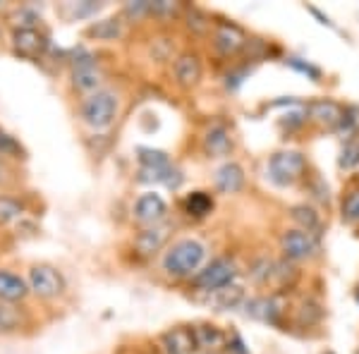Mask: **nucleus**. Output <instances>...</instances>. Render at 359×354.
<instances>
[{
    "mask_svg": "<svg viewBox=\"0 0 359 354\" xmlns=\"http://www.w3.org/2000/svg\"><path fill=\"white\" fill-rule=\"evenodd\" d=\"M168 237H170V225H151V228L142 230L135 240V247L142 257H151L165 247Z\"/></svg>",
    "mask_w": 359,
    "mask_h": 354,
    "instance_id": "obj_13",
    "label": "nucleus"
},
{
    "mask_svg": "<svg viewBox=\"0 0 359 354\" xmlns=\"http://www.w3.org/2000/svg\"><path fill=\"white\" fill-rule=\"evenodd\" d=\"M165 211H168V206H165L163 196L156 194V191L142 194L135 204V218L144 225H158V220H163Z\"/></svg>",
    "mask_w": 359,
    "mask_h": 354,
    "instance_id": "obj_10",
    "label": "nucleus"
},
{
    "mask_svg": "<svg viewBox=\"0 0 359 354\" xmlns=\"http://www.w3.org/2000/svg\"><path fill=\"white\" fill-rule=\"evenodd\" d=\"M355 299H357V304H359V290H357V292H355Z\"/></svg>",
    "mask_w": 359,
    "mask_h": 354,
    "instance_id": "obj_35",
    "label": "nucleus"
},
{
    "mask_svg": "<svg viewBox=\"0 0 359 354\" xmlns=\"http://www.w3.org/2000/svg\"><path fill=\"white\" fill-rule=\"evenodd\" d=\"M306 13H309V15H314L316 20H318V25H323V27H328V29H335V22H331V17H328V15H323L321 10L314 8V5H306Z\"/></svg>",
    "mask_w": 359,
    "mask_h": 354,
    "instance_id": "obj_33",
    "label": "nucleus"
},
{
    "mask_svg": "<svg viewBox=\"0 0 359 354\" xmlns=\"http://www.w3.org/2000/svg\"><path fill=\"white\" fill-rule=\"evenodd\" d=\"M304 113L309 115L311 123H316L323 130H338L343 123V106L333 98H316V101L306 103Z\"/></svg>",
    "mask_w": 359,
    "mask_h": 354,
    "instance_id": "obj_8",
    "label": "nucleus"
},
{
    "mask_svg": "<svg viewBox=\"0 0 359 354\" xmlns=\"http://www.w3.org/2000/svg\"><path fill=\"white\" fill-rule=\"evenodd\" d=\"M98 84H101V72H98L94 57L84 55L79 62H74V86H77V89L94 94Z\"/></svg>",
    "mask_w": 359,
    "mask_h": 354,
    "instance_id": "obj_18",
    "label": "nucleus"
},
{
    "mask_svg": "<svg viewBox=\"0 0 359 354\" xmlns=\"http://www.w3.org/2000/svg\"><path fill=\"white\" fill-rule=\"evenodd\" d=\"M172 72H175V79L180 86L184 89H192V86L199 84L201 79V60L196 53H182L175 57V65H172Z\"/></svg>",
    "mask_w": 359,
    "mask_h": 354,
    "instance_id": "obj_12",
    "label": "nucleus"
},
{
    "mask_svg": "<svg viewBox=\"0 0 359 354\" xmlns=\"http://www.w3.org/2000/svg\"><path fill=\"white\" fill-rule=\"evenodd\" d=\"M357 163H359V144L347 142V147L343 149V154H340V168L350 170V168H355Z\"/></svg>",
    "mask_w": 359,
    "mask_h": 354,
    "instance_id": "obj_30",
    "label": "nucleus"
},
{
    "mask_svg": "<svg viewBox=\"0 0 359 354\" xmlns=\"http://www.w3.org/2000/svg\"><path fill=\"white\" fill-rule=\"evenodd\" d=\"M194 338H196V350L218 352V350H223V347H225V335L216 326L194 328Z\"/></svg>",
    "mask_w": 359,
    "mask_h": 354,
    "instance_id": "obj_21",
    "label": "nucleus"
},
{
    "mask_svg": "<svg viewBox=\"0 0 359 354\" xmlns=\"http://www.w3.org/2000/svg\"><path fill=\"white\" fill-rule=\"evenodd\" d=\"M245 313L254 321L271 323V326H280V304L273 297H254L245 301Z\"/></svg>",
    "mask_w": 359,
    "mask_h": 354,
    "instance_id": "obj_11",
    "label": "nucleus"
},
{
    "mask_svg": "<svg viewBox=\"0 0 359 354\" xmlns=\"http://www.w3.org/2000/svg\"><path fill=\"white\" fill-rule=\"evenodd\" d=\"M242 299H245V292H242V287H237V285H228L216 292V301L221 309H230V306L242 304Z\"/></svg>",
    "mask_w": 359,
    "mask_h": 354,
    "instance_id": "obj_26",
    "label": "nucleus"
},
{
    "mask_svg": "<svg viewBox=\"0 0 359 354\" xmlns=\"http://www.w3.org/2000/svg\"><path fill=\"white\" fill-rule=\"evenodd\" d=\"M340 213H343L345 223H350V225L359 223V187H352L343 196V206H340Z\"/></svg>",
    "mask_w": 359,
    "mask_h": 354,
    "instance_id": "obj_25",
    "label": "nucleus"
},
{
    "mask_svg": "<svg viewBox=\"0 0 359 354\" xmlns=\"http://www.w3.org/2000/svg\"><path fill=\"white\" fill-rule=\"evenodd\" d=\"M285 65L287 67H292L294 72H299V74H306V77L311 79V82H321V69H318L316 65H311V62H306L302 60V57H287L285 60Z\"/></svg>",
    "mask_w": 359,
    "mask_h": 354,
    "instance_id": "obj_29",
    "label": "nucleus"
},
{
    "mask_svg": "<svg viewBox=\"0 0 359 354\" xmlns=\"http://www.w3.org/2000/svg\"><path fill=\"white\" fill-rule=\"evenodd\" d=\"M204 149L208 156H228L233 151V135L221 123L211 125L204 135Z\"/></svg>",
    "mask_w": 359,
    "mask_h": 354,
    "instance_id": "obj_17",
    "label": "nucleus"
},
{
    "mask_svg": "<svg viewBox=\"0 0 359 354\" xmlns=\"http://www.w3.org/2000/svg\"><path fill=\"white\" fill-rule=\"evenodd\" d=\"M213 182H216V189L221 191V194H237V191L245 187V170H242L240 163L228 161V163H223L216 170Z\"/></svg>",
    "mask_w": 359,
    "mask_h": 354,
    "instance_id": "obj_14",
    "label": "nucleus"
},
{
    "mask_svg": "<svg viewBox=\"0 0 359 354\" xmlns=\"http://www.w3.org/2000/svg\"><path fill=\"white\" fill-rule=\"evenodd\" d=\"M29 294V285L20 275L10 271H0V299L3 301H22Z\"/></svg>",
    "mask_w": 359,
    "mask_h": 354,
    "instance_id": "obj_19",
    "label": "nucleus"
},
{
    "mask_svg": "<svg viewBox=\"0 0 359 354\" xmlns=\"http://www.w3.org/2000/svg\"><path fill=\"white\" fill-rule=\"evenodd\" d=\"M335 132L343 139H350V142H352V137L359 135V106L343 108V123H340V127Z\"/></svg>",
    "mask_w": 359,
    "mask_h": 354,
    "instance_id": "obj_23",
    "label": "nucleus"
},
{
    "mask_svg": "<svg viewBox=\"0 0 359 354\" xmlns=\"http://www.w3.org/2000/svg\"><path fill=\"white\" fill-rule=\"evenodd\" d=\"M29 290L43 299H53L65 290V280H62V275L53 268V266L39 264L29 271Z\"/></svg>",
    "mask_w": 359,
    "mask_h": 354,
    "instance_id": "obj_7",
    "label": "nucleus"
},
{
    "mask_svg": "<svg viewBox=\"0 0 359 354\" xmlns=\"http://www.w3.org/2000/svg\"><path fill=\"white\" fill-rule=\"evenodd\" d=\"M280 249L285 254V259L290 261H309L318 254V237L299 228L287 230L280 237Z\"/></svg>",
    "mask_w": 359,
    "mask_h": 354,
    "instance_id": "obj_6",
    "label": "nucleus"
},
{
    "mask_svg": "<svg viewBox=\"0 0 359 354\" xmlns=\"http://www.w3.org/2000/svg\"><path fill=\"white\" fill-rule=\"evenodd\" d=\"M213 46H216V50L221 55L230 57L240 53L247 46V34L237 25H233V22H221L216 27V32H213Z\"/></svg>",
    "mask_w": 359,
    "mask_h": 354,
    "instance_id": "obj_9",
    "label": "nucleus"
},
{
    "mask_svg": "<svg viewBox=\"0 0 359 354\" xmlns=\"http://www.w3.org/2000/svg\"><path fill=\"white\" fill-rule=\"evenodd\" d=\"M189 29H194V32L204 34L211 29V22H208L206 15H201L199 10H192V15H189Z\"/></svg>",
    "mask_w": 359,
    "mask_h": 354,
    "instance_id": "obj_32",
    "label": "nucleus"
},
{
    "mask_svg": "<svg viewBox=\"0 0 359 354\" xmlns=\"http://www.w3.org/2000/svg\"><path fill=\"white\" fill-rule=\"evenodd\" d=\"M89 32L94 34L96 39L113 41L115 36H120V20H115V17H111V20H103V22H98V25L91 27Z\"/></svg>",
    "mask_w": 359,
    "mask_h": 354,
    "instance_id": "obj_27",
    "label": "nucleus"
},
{
    "mask_svg": "<svg viewBox=\"0 0 359 354\" xmlns=\"http://www.w3.org/2000/svg\"><path fill=\"white\" fill-rule=\"evenodd\" d=\"M290 216H292L294 223L299 225V230L309 232V235H314V237L321 235V230H323L321 216H318V213L311 206H306V204L294 206L292 211H290Z\"/></svg>",
    "mask_w": 359,
    "mask_h": 354,
    "instance_id": "obj_20",
    "label": "nucleus"
},
{
    "mask_svg": "<svg viewBox=\"0 0 359 354\" xmlns=\"http://www.w3.org/2000/svg\"><path fill=\"white\" fill-rule=\"evenodd\" d=\"M118 115V96L108 89H96L82 103V120L91 130H108Z\"/></svg>",
    "mask_w": 359,
    "mask_h": 354,
    "instance_id": "obj_3",
    "label": "nucleus"
},
{
    "mask_svg": "<svg viewBox=\"0 0 359 354\" xmlns=\"http://www.w3.org/2000/svg\"><path fill=\"white\" fill-rule=\"evenodd\" d=\"M273 271H276V261L271 259H257L252 264V268H249V275H252V280L257 282V285H269L271 280H273Z\"/></svg>",
    "mask_w": 359,
    "mask_h": 354,
    "instance_id": "obj_24",
    "label": "nucleus"
},
{
    "mask_svg": "<svg viewBox=\"0 0 359 354\" xmlns=\"http://www.w3.org/2000/svg\"><path fill=\"white\" fill-rule=\"evenodd\" d=\"M139 179L142 182H165L168 187H177L180 177L175 170L170 168V158H168L165 151L158 149H139Z\"/></svg>",
    "mask_w": 359,
    "mask_h": 354,
    "instance_id": "obj_4",
    "label": "nucleus"
},
{
    "mask_svg": "<svg viewBox=\"0 0 359 354\" xmlns=\"http://www.w3.org/2000/svg\"><path fill=\"white\" fill-rule=\"evenodd\" d=\"M235 275H237L235 264L230 259L221 257V259H213L201 271H196L192 278V285L196 290H201V292H218V290L233 285Z\"/></svg>",
    "mask_w": 359,
    "mask_h": 354,
    "instance_id": "obj_5",
    "label": "nucleus"
},
{
    "mask_svg": "<svg viewBox=\"0 0 359 354\" xmlns=\"http://www.w3.org/2000/svg\"><path fill=\"white\" fill-rule=\"evenodd\" d=\"M182 206H184V213H189V216L204 218L213 211V199L206 191H192V194L184 196Z\"/></svg>",
    "mask_w": 359,
    "mask_h": 354,
    "instance_id": "obj_22",
    "label": "nucleus"
},
{
    "mask_svg": "<svg viewBox=\"0 0 359 354\" xmlns=\"http://www.w3.org/2000/svg\"><path fill=\"white\" fill-rule=\"evenodd\" d=\"M13 46L20 55H27V57H36L41 55L46 50V36L39 34L36 29H17L13 34Z\"/></svg>",
    "mask_w": 359,
    "mask_h": 354,
    "instance_id": "obj_16",
    "label": "nucleus"
},
{
    "mask_svg": "<svg viewBox=\"0 0 359 354\" xmlns=\"http://www.w3.org/2000/svg\"><path fill=\"white\" fill-rule=\"evenodd\" d=\"M22 216V204L10 196H0V225L13 223L15 218Z\"/></svg>",
    "mask_w": 359,
    "mask_h": 354,
    "instance_id": "obj_28",
    "label": "nucleus"
},
{
    "mask_svg": "<svg viewBox=\"0 0 359 354\" xmlns=\"http://www.w3.org/2000/svg\"><path fill=\"white\" fill-rule=\"evenodd\" d=\"M0 154H8V156H20L22 154V147L5 130H0Z\"/></svg>",
    "mask_w": 359,
    "mask_h": 354,
    "instance_id": "obj_31",
    "label": "nucleus"
},
{
    "mask_svg": "<svg viewBox=\"0 0 359 354\" xmlns=\"http://www.w3.org/2000/svg\"><path fill=\"white\" fill-rule=\"evenodd\" d=\"M266 172H269V179L278 187H290L294 184L297 179L304 177L306 172V156L302 151H278L269 158V168H266Z\"/></svg>",
    "mask_w": 359,
    "mask_h": 354,
    "instance_id": "obj_2",
    "label": "nucleus"
},
{
    "mask_svg": "<svg viewBox=\"0 0 359 354\" xmlns=\"http://www.w3.org/2000/svg\"><path fill=\"white\" fill-rule=\"evenodd\" d=\"M17 323V316L8 306H0V328H13Z\"/></svg>",
    "mask_w": 359,
    "mask_h": 354,
    "instance_id": "obj_34",
    "label": "nucleus"
},
{
    "mask_svg": "<svg viewBox=\"0 0 359 354\" xmlns=\"http://www.w3.org/2000/svg\"><path fill=\"white\" fill-rule=\"evenodd\" d=\"M161 342H163L168 354H192V352H196L194 328H187V326H177V328L168 330V333H163Z\"/></svg>",
    "mask_w": 359,
    "mask_h": 354,
    "instance_id": "obj_15",
    "label": "nucleus"
},
{
    "mask_svg": "<svg viewBox=\"0 0 359 354\" xmlns=\"http://www.w3.org/2000/svg\"><path fill=\"white\" fill-rule=\"evenodd\" d=\"M206 247L199 240H180L163 257V271L172 278H189L201 268Z\"/></svg>",
    "mask_w": 359,
    "mask_h": 354,
    "instance_id": "obj_1",
    "label": "nucleus"
}]
</instances>
